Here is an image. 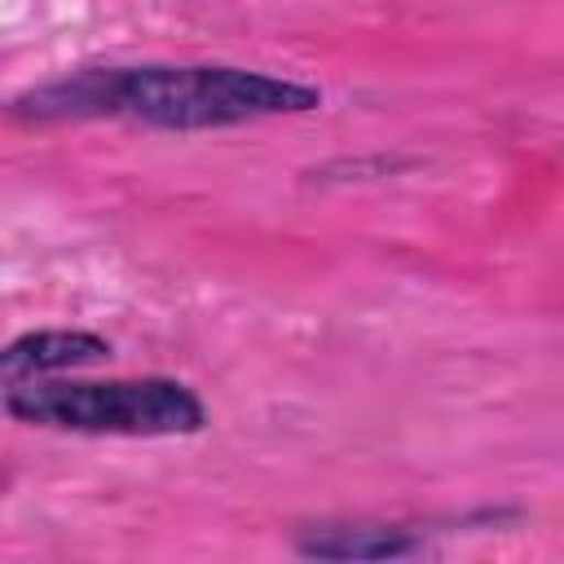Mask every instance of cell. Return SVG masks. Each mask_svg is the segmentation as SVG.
<instances>
[{"instance_id": "1", "label": "cell", "mask_w": 564, "mask_h": 564, "mask_svg": "<svg viewBox=\"0 0 564 564\" xmlns=\"http://www.w3.org/2000/svg\"><path fill=\"white\" fill-rule=\"evenodd\" d=\"M322 93L300 79L242 66H88L13 97L18 119H137L167 132H203L269 115H308Z\"/></svg>"}, {"instance_id": "2", "label": "cell", "mask_w": 564, "mask_h": 564, "mask_svg": "<svg viewBox=\"0 0 564 564\" xmlns=\"http://www.w3.org/2000/svg\"><path fill=\"white\" fill-rule=\"evenodd\" d=\"M4 410L18 423L84 432V436H194L207 427V410L194 388L167 375L106 379V383H22L4 392Z\"/></svg>"}, {"instance_id": "3", "label": "cell", "mask_w": 564, "mask_h": 564, "mask_svg": "<svg viewBox=\"0 0 564 564\" xmlns=\"http://www.w3.org/2000/svg\"><path fill=\"white\" fill-rule=\"evenodd\" d=\"M110 357V339L93 335V330H31L18 335L4 352H0V379L4 388H22L62 370H79L93 361Z\"/></svg>"}, {"instance_id": "4", "label": "cell", "mask_w": 564, "mask_h": 564, "mask_svg": "<svg viewBox=\"0 0 564 564\" xmlns=\"http://www.w3.org/2000/svg\"><path fill=\"white\" fill-rule=\"evenodd\" d=\"M295 551L308 560H401L419 555L423 538L401 524H313L295 538Z\"/></svg>"}]
</instances>
